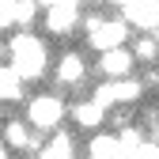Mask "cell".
I'll list each match as a JSON object with an SVG mask.
<instances>
[{
    "mask_svg": "<svg viewBox=\"0 0 159 159\" xmlns=\"http://www.w3.org/2000/svg\"><path fill=\"white\" fill-rule=\"evenodd\" d=\"M76 19H80L76 0H53V4H46V30H53V34H68L76 27Z\"/></svg>",
    "mask_w": 159,
    "mask_h": 159,
    "instance_id": "5b68a950",
    "label": "cell"
},
{
    "mask_svg": "<svg viewBox=\"0 0 159 159\" xmlns=\"http://www.w3.org/2000/svg\"><path fill=\"white\" fill-rule=\"evenodd\" d=\"M140 91H144V80H114V84H102L95 91V102L98 106H117V102H136V98H140Z\"/></svg>",
    "mask_w": 159,
    "mask_h": 159,
    "instance_id": "277c9868",
    "label": "cell"
},
{
    "mask_svg": "<svg viewBox=\"0 0 159 159\" xmlns=\"http://www.w3.org/2000/svg\"><path fill=\"white\" fill-rule=\"evenodd\" d=\"M87 155L91 159H121V140H117V136H95Z\"/></svg>",
    "mask_w": 159,
    "mask_h": 159,
    "instance_id": "4fadbf2b",
    "label": "cell"
},
{
    "mask_svg": "<svg viewBox=\"0 0 159 159\" xmlns=\"http://www.w3.org/2000/svg\"><path fill=\"white\" fill-rule=\"evenodd\" d=\"M140 159H159V144H152V140H148V148H144V155H140Z\"/></svg>",
    "mask_w": 159,
    "mask_h": 159,
    "instance_id": "e0dca14e",
    "label": "cell"
},
{
    "mask_svg": "<svg viewBox=\"0 0 159 159\" xmlns=\"http://www.w3.org/2000/svg\"><path fill=\"white\" fill-rule=\"evenodd\" d=\"M34 11H38V4H30V0H4L0 4V27H27L30 19H34Z\"/></svg>",
    "mask_w": 159,
    "mask_h": 159,
    "instance_id": "52a82bcc",
    "label": "cell"
},
{
    "mask_svg": "<svg viewBox=\"0 0 159 159\" xmlns=\"http://www.w3.org/2000/svg\"><path fill=\"white\" fill-rule=\"evenodd\" d=\"M84 76H87V65H84V57H80V53H65L61 61H57V80H61L65 87L84 84Z\"/></svg>",
    "mask_w": 159,
    "mask_h": 159,
    "instance_id": "9c48e42d",
    "label": "cell"
},
{
    "mask_svg": "<svg viewBox=\"0 0 159 159\" xmlns=\"http://www.w3.org/2000/svg\"><path fill=\"white\" fill-rule=\"evenodd\" d=\"M102 117H106V110L98 106L95 98H91V102H76V106H72V121H76V125H84V129H95Z\"/></svg>",
    "mask_w": 159,
    "mask_h": 159,
    "instance_id": "8fae6325",
    "label": "cell"
},
{
    "mask_svg": "<svg viewBox=\"0 0 159 159\" xmlns=\"http://www.w3.org/2000/svg\"><path fill=\"white\" fill-rule=\"evenodd\" d=\"M117 140H121V159H140L144 148H148V136H144L140 129H121Z\"/></svg>",
    "mask_w": 159,
    "mask_h": 159,
    "instance_id": "30bf717a",
    "label": "cell"
},
{
    "mask_svg": "<svg viewBox=\"0 0 159 159\" xmlns=\"http://www.w3.org/2000/svg\"><path fill=\"white\" fill-rule=\"evenodd\" d=\"M38 159H72V136L68 133H57L53 140L38 152Z\"/></svg>",
    "mask_w": 159,
    "mask_h": 159,
    "instance_id": "9a60e30c",
    "label": "cell"
},
{
    "mask_svg": "<svg viewBox=\"0 0 159 159\" xmlns=\"http://www.w3.org/2000/svg\"><path fill=\"white\" fill-rule=\"evenodd\" d=\"M133 57H136V61H144V65H152L155 57H159V42H155L152 34L140 38V42H136V49H133Z\"/></svg>",
    "mask_w": 159,
    "mask_h": 159,
    "instance_id": "2e32d148",
    "label": "cell"
},
{
    "mask_svg": "<svg viewBox=\"0 0 159 159\" xmlns=\"http://www.w3.org/2000/svg\"><path fill=\"white\" fill-rule=\"evenodd\" d=\"M4 140H8V148H23V152H27V148L34 144V133H30L23 121H8V125H4Z\"/></svg>",
    "mask_w": 159,
    "mask_h": 159,
    "instance_id": "5bb4252c",
    "label": "cell"
},
{
    "mask_svg": "<svg viewBox=\"0 0 159 159\" xmlns=\"http://www.w3.org/2000/svg\"><path fill=\"white\" fill-rule=\"evenodd\" d=\"M61 117H65V102L61 98H53V95H38L27 102V121L38 129V133H49L61 125Z\"/></svg>",
    "mask_w": 159,
    "mask_h": 159,
    "instance_id": "3957f363",
    "label": "cell"
},
{
    "mask_svg": "<svg viewBox=\"0 0 159 159\" xmlns=\"http://www.w3.org/2000/svg\"><path fill=\"white\" fill-rule=\"evenodd\" d=\"M121 15L129 23L144 27V30H159V0H136V4H121Z\"/></svg>",
    "mask_w": 159,
    "mask_h": 159,
    "instance_id": "8992f818",
    "label": "cell"
},
{
    "mask_svg": "<svg viewBox=\"0 0 159 159\" xmlns=\"http://www.w3.org/2000/svg\"><path fill=\"white\" fill-rule=\"evenodd\" d=\"M0 95H4V102H19V98H23V76L11 65L0 72Z\"/></svg>",
    "mask_w": 159,
    "mask_h": 159,
    "instance_id": "7c38bea8",
    "label": "cell"
},
{
    "mask_svg": "<svg viewBox=\"0 0 159 159\" xmlns=\"http://www.w3.org/2000/svg\"><path fill=\"white\" fill-rule=\"evenodd\" d=\"M125 30H129L125 19H98V15L87 19V42H91V49H98V53H114V49H121Z\"/></svg>",
    "mask_w": 159,
    "mask_h": 159,
    "instance_id": "7a4b0ae2",
    "label": "cell"
},
{
    "mask_svg": "<svg viewBox=\"0 0 159 159\" xmlns=\"http://www.w3.org/2000/svg\"><path fill=\"white\" fill-rule=\"evenodd\" d=\"M8 57H11V68L23 80H38L46 72V46L38 42L34 34H27V30L8 42Z\"/></svg>",
    "mask_w": 159,
    "mask_h": 159,
    "instance_id": "6da1fadb",
    "label": "cell"
},
{
    "mask_svg": "<svg viewBox=\"0 0 159 159\" xmlns=\"http://www.w3.org/2000/svg\"><path fill=\"white\" fill-rule=\"evenodd\" d=\"M98 68H102V76L110 80H129V68H133V53L129 49H114V53H102V61H98Z\"/></svg>",
    "mask_w": 159,
    "mask_h": 159,
    "instance_id": "ba28073f",
    "label": "cell"
}]
</instances>
